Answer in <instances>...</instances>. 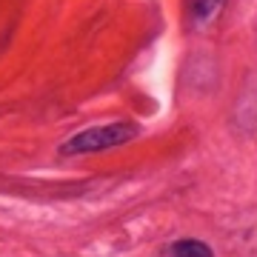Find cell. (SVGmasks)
<instances>
[{
	"mask_svg": "<svg viewBox=\"0 0 257 257\" xmlns=\"http://www.w3.org/2000/svg\"><path fill=\"white\" fill-rule=\"evenodd\" d=\"M138 135L135 123H103V126H89L86 132H77L60 146L63 155H92V152H106V149L123 146Z\"/></svg>",
	"mask_w": 257,
	"mask_h": 257,
	"instance_id": "1",
	"label": "cell"
},
{
	"mask_svg": "<svg viewBox=\"0 0 257 257\" xmlns=\"http://www.w3.org/2000/svg\"><path fill=\"white\" fill-rule=\"evenodd\" d=\"M223 6V0H192V15L197 23H206L217 15V9Z\"/></svg>",
	"mask_w": 257,
	"mask_h": 257,
	"instance_id": "3",
	"label": "cell"
},
{
	"mask_svg": "<svg viewBox=\"0 0 257 257\" xmlns=\"http://www.w3.org/2000/svg\"><path fill=\"white\" fill-rule=\"evenodd\" d=\"M172 254L175 257H211V248L206 243H200V240H180V243H175Z\"/></svg>",
	"mask_w": 257,
	"mask_h": 257,
	"instance_id": "2",
	"label": "cell"
}]
</instances>
